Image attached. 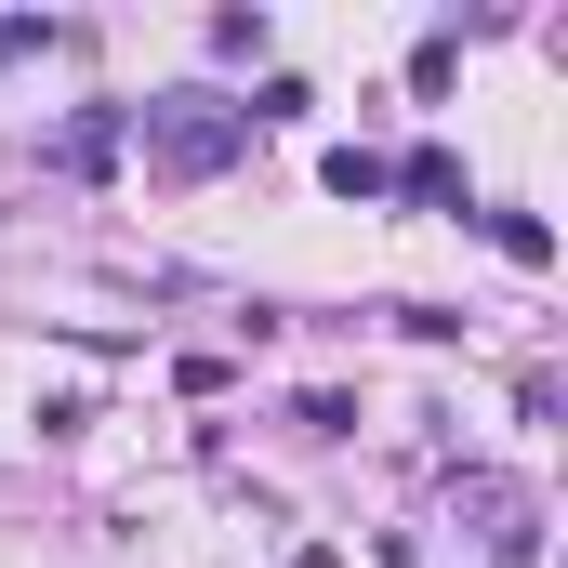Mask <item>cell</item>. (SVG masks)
<instances>
[{"mask_svg": "<svg viewBox=\"0 0 568 568\" xmlns=\"http://www.w3.org/2000/svg\"><path fill=\"white\" fill-rule=\"evenodd\" d=\"M476 225L503 239V265H556V225H542V212H476Z\"/></svg>", "mask_w": 568, "mask_h": 568, "instance_id": "obj_4", "label": "cell"}, {"mask_svg": "<svg viewBox=\"0 0 568 568\" xmlns=\"http://www.w3.org/2000/svg\"><path fill=\"white\" fill-rule=\"evenodd\" d=\"M133 133H145L159 172H185V185H199V172H225V159L252 145V120H239V106H212V93H159V106H133Z\"/></svg>", "mask_w": 568, "mask_h": 568, "instance_id": "obj_1", "label": "cell"}, {"mask_svg": "<svg viewBox=\"0 0 568 568\" xmlns=\"http://www.w3.org/2000/svg\"><path fill=\"white\" fill-rule=\"evenodd\" d=\"M120 133H133V106H93V120H67V145H53V159H67V172H106V159H120Z\"/></svg>", "mask_w": 568, "mask_h": 568, "instance_id": "obj_2", "label": "cell"}, {"mask_svg": "<svg viewBox=\"0 0 568 568\" xmlns=\"http://www.w3.org/2000/svg\"><path fill=\"white\" fill-rule=\"evenodd\" d=\"M40 40H53L40 13H0V67H13V53H40Z\"/></svg>", "mask_w": 568, "mask_h": 568, "instance_id": "obj_6", "label": "cell"}, {"mask_svg": "<svg viewBox=\"0 0 568 568\" xmlns=\"http://www.w3.org/2000/svg\"><path fill=\"white\" fill-rule=\"evenodd\" d=\"M384 185H397V172H384L371 145H331V199H384Z\"/></svg>", "mask_w": 568, "mask_h": 568, "instance_id": "obj_5", "label": "cell"}, {"mask_svg": "<svg viewBox=\"0 0 568 568\" xmlns=\"http://www.w3.org/2000/svg\"><path fill=\"white\" fill-rule=\"evenodd\" d=\"M397 185H410L424 212H463V159H449V145H410V172H397Z\"/></svg>", "mask_w": 568, "mask_h": 568, "instance_id": "obj_3", "label": "cell"}]
</instances>
